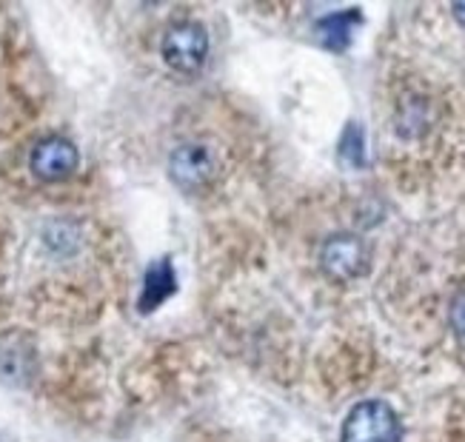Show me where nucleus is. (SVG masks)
Here are the masks:
<instances>
[{
	"instance_id": "39448f33",
	"label": "nucleus",
	"mask_w": 465,
	"mask_h": 442,
	"mask_svg": "<svg viewBox=\"0 0 465 442\" xmlns=\"http://www.w3.org/2000/svg\"><path fill=\"white\" fill-rule=\"evenodd\" d=\"M80 163V152L72 140L66 137H44L37 140L32 154H29V166L32 174L44 183H57V180H66L74 174Z\"/></svg>"
},
{
	"instance_id": "6e6552de",
	"label": "nucleus",
	"mask_w": 465,
	"mask_h": 442,
	"mask_svg": "<svg viewBox=\"0 0 465 442\" xmlns=\"http://www.w3.org/2000/svg\"><path fill=\"white\" fill-rule=\"evenodd\" d=\"M340 154L349 157L354 166H362V129L360 126H349L346 134H342V143H340Z\"/></svg>"
},
{
	"instance_id": "f257e3e1",
	"label": "nucleus",
	"mask_w": 465,
	"mask_h": 442,
	"mask_svg": "<svg viewBox=\"0 0 465 442\" xmlns=\"http://www.w3.org/2000/svg\"><path fill=\"white\" fill-rule=\"evenodd\" d=\"M402 426L397 411L382 399L357 403L340 431V442H400Z\"/></svg>"
},
{
	"instance_id": "f03ea898",
	"label": "nucleus",
	"mask_w": 465,
	"mask_h": 442,
	"mask_svg": "<svg viewBox=\"0 0 465 442\" xmlns=\"http://www.w3.org/2000/svg\"><path fill=\"white\" fill-rule=\"evenodd\" d=\"M160 52H163L166 66L183 74H194L206 66L209 57V32L194 24V20H180L172 24L160 40Z\"/></svg>"
},
{
	"instance_id": "9d476101",
	"label": "nucleus",
	"mask_w": 465,
	"mask_h": 442,
	"mask_svg": "<svg viewBox=\"0 0 465 442\" xmlns=\"http://www.w3.org/2000/svg\"><path fill=\"white\" fill-rule=\"evenodd\" d=\"M454 17H457L460 24L465 26V4H457V6H454Z\"/></svg>"
},
{
	"instance_id": "20e7f679",
	"label": "nucleus",
	"mask_w": 465,
	"mask_h": 442,
	"mask_svg": "<svg viewBox=\"0 0 465 442\" xmlns=\"http://www.w3.org/2000/svg\"><path fill=\"white\" fill-rule=\"evenodd\" d=\"M169 174L183 192H203L209 189L217 174L220 163L209 146L203 143H183L169 157Z\"/></svg>"
},
{
	"instance_id": "7ed1b4c3",
	"label": "nucleus",
	"mask_w": 465,
	"mask_h": 442,
	"mask_svg": "<svg viewBox=\"0 0 465 442\" xmlns=\"http://www.w3.org/2000/svg\"><path fill=\"white\" fill-rule=\"evenodd\" d=\"M371 251L357 234H331L320 249V266L337 283H349L369 271Z\"/></svg>"
},
{
	"instance_id": "423d86ee",
	"label": "nucleus",
	"mask_w": 465,
	"mask_h": 442,
	"mask_svg": "<svg viewBox=\"0 0 465 442\" xmlns=\"http://www.w3.org/2000/svg\"><path fill=\"white\" fill-rule=\"evenodd\" d=\"M174 291H177V274H174L172 260L163 257V260H157V263H152L146 277H143V291H140V311L149 314V311L160 309Z\"/></svg>"
},
{
	"instance_id": "1a4fd4ad",
	"label": "nucleus",
	"mask_w": 465,
	"mask_h": 442,
	"mask_svg": "<svg viewBox=\"0 0 465 442\" xmlns=\"http://www.w3.org/2000/svg\"><path fill=\"white\" fill-rule=\"evenodd\" d=\"M449 319H451V329H454L460 337H465V291L454 297V303H451V309H449Z\"/></svg>"
},
{
	"instance_id": "0eeeda50",
	"label": "nucleus",
	"mask_w": 465,
	"mask_h": 442,
	"mask_svg": "<svg viewBox=\"0 0 465 442\" xmlns=\"http://www.w3.org/2000/svg\"><path fill=\"white\" fill-rule=\"evenodd\" d=\"M357 20H360L357 12H334V15L320 20V24H317V34H320V40L331 52H342V49L351 44V34H354Z\"/></svg>"
}]
</instances>
